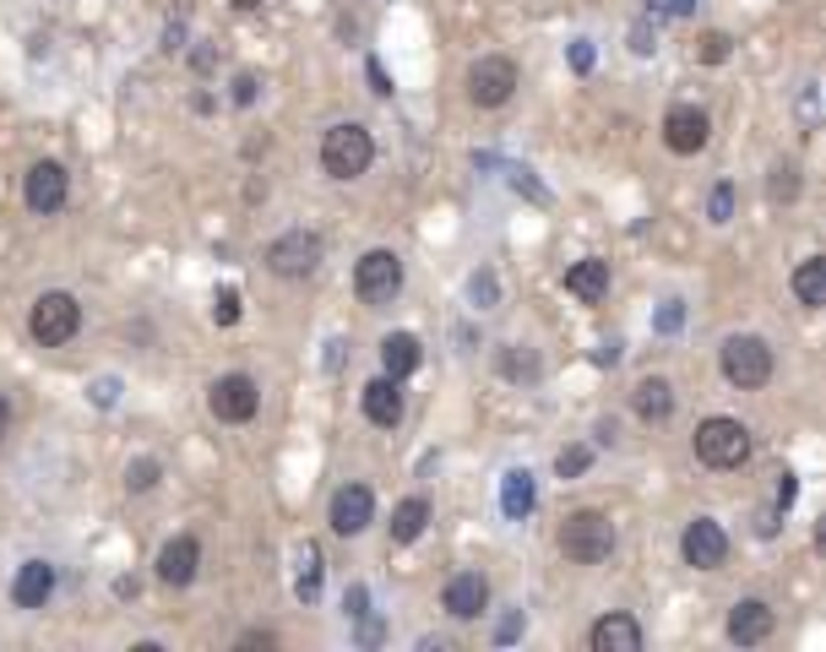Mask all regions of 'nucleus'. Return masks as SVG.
<instances>
[{
  "label": "nucleus",
  "mask_w": 826,
  "mask_h": 652,
  "mask_svg": "<svg viewBox=\"0 0 826 652\" xmlns=\"http://www.w3.org/2000/svg\"><path fill=\"white\" fill-rule=\"evenodd\" d=\"M354 294H359V305H391L402 294V256L397 251H365L354 261Z\"/></svg>",
  "instance_id": "423d86ee"
},
{
  "label": "nucleus",
  "mask_w": 826,
  "mask_h": 652,
  "mask_svg": "<svg viewBox=\"0 0 826 652\" xmlns=\"http://www.w3.org/2000/svg\"><path fill=\"white\" fill-rule=\"evenodd\" d=\"M587 648L593 652H641V625H636L631 614H598L593 625H587Z\"/></svg>",
  "instance_id": "a211bd4d"
},
{
  "label": "nucleus",
  "mask_w": 826,
  "mask_h": 652,
  "mask_svg": "<svg viewBox=\"0 0 826 652\" xmlns=\"http://www.w3.org/2000/svg\"><path fill=\"white\" fill-rule=\"evenodd\" d=\"M196 571H201V544L191 533H180V538H169L158 549V582L164 587H191Z\"/></svg>",
  "instance_id": "dca6fc26"
},
{
  "label": "nucleus",
  "mask_w": 826,
  "mask_h": 652,
  "mask_svg": "<svg viewBox=\"0 0 826 652\" xmlns=\"http://www.w3.org/2000/svg\"><path fill=\"white\" fill-rule=\"evenodd\" d=\"M691 6H697V0H669V11H675V17H686Z\"/></svg>",
  "instance_id": "a18cd8bd"
},
{
  "label": "nucleus",
  "mask_w": 826,
  "mask_h": 652,
  "mask_svg": "<svg viewBox=\"0 0 826 652\" xmlns=\"http://www.w3.org/2000/svg\"><path fill=\"white\" fill-rule=\"evenodd\" d=\"M55 598V566L50 560H22L11 577V603L17 609H44Z\"/></svg>",
  "instance_id": "f3484780"
},
{
  "label": "nucleus",
  "mask_w": 826,
  "mask_h": 652,
  "mask_svg": "<svg viewBox=\"0 0 826 652\" xmlns=\"http://www.w3.org/2000/svg\"><path fill=\"white\" fill-rule=\"evenodd\" d=\"M381 365L391 381H408L419 365H425V348H419V337L414 332H386L381 337Z\"/></svg>",
  "instance_id": "412c9836"
},
{
  "label": "nucleus",
  "mask_w": 826,
  "mask_h": 652,
  "mask_svg": "<svg viewBox=\"0 0 826 652\" xmlns=\"http://www.w3.org/2000/svg\"><path fill=\"white\" fill-rule=\"evenodd\" d=\"M794 495H799V484H794V473H777V495H772V506H794Z\"/></svg>",
  "instance_id": "f704fd0d"
},
{
  "label": "nucleus",
  "mask_w": 826,
  "mask_h": 652,
  "mask_svg": "<svg viewBox=\"0 0 826 652\" xmlns=\"http://www.w3.org/2000/svg\"><path fill=\"white\" fill-rule=\"evenodd\" d=\"M729 218H734V180H718L712 196H707V223H718V229H723Z\"/></svg>",
  "instance_id": "bb28decb"
},
{
  "label": "nucleus",
  "mask_w": 826,
  "mask_h": 652,
  "mask_svg": "<svg viewBox=\"0 0 826 652\" xmlns=\"http://www.w3.org/2000/svg\"><path fill=\"white\" fill-rule=\"evenodd\" d=\"M22 201H28V212L55 218L65 201H71V175H65L55 158H39V164L28 169V180H22Z\"/></svg>",
  "instance_id": "9d476101"
},
{
  "label": "nucleus",
  "mask_w": 826,
  "mask_h": 652,
  "mask_svg": "<svg viewBox=\"0 0 826 652\" xmlns=\"http://www.w3.org/2000/svg\"><path fill=\"white\" fill-rule=\"evenodd\" d=\"M777 527H783V506H766V512H756V533H762V538H777Z\"/></svg>",
  "instance_id": "72a5a7b5"
},
{
  "label": "nucleus",
  "mask_w": 826,
  "mask_h": 652,
  "mask_svg": "<svg viewBox=\"0 0 826 652\" xmlns=\"http://www.w3.org/2000/svg\"><path fill=\"white\" fill-rule=\"evenodd\" d=\"M697 462H707L712 473H734L751 462V430L729 413H712L697 424Z\"/></svg>",
  "instance_id": "7ed1b4c3"
},
{
  "label": "nucleus",
  "mask_w": 826,
  "mask_h": 652,
  "mask_svg": "<svg viewBox=\"0 0 826 652\" xmlns=\"http://www.w3.org/2000/svg\"><path fill=\"white\" fill-rule=\"evenodd\" d=\"M680 316H686V311H680V299H669V311L658 316V326H663V332H675V326H680Z\"/></svg>",
  "instance_id": "a19ab883"
},
{
  "label": "nucleus",
  "mask_w": 826,
  "mask_h": 652,
  "mask_svg": "<svg viewBox=\"0 0 826 652\" xmlns=\"http://www.w3.org/2000/svg\"><path fill=\"white\" fill-rule=\"evenodd\" d=\"M516 61L506 55H479V61L468 65V98L479 104V109H501L511 104V93H516Z\"/></svg>",
  "instance_id": "1a4fd4ad"
},
{
  "label": "nucleus",
  "mask_w": 826,
  "mask_h": 652,
  "mask_svg": "<svg viewBox=\"0 0 826 652\" xmlns=\"http://www.w3.org/2000/svg\"><path fill=\"white\" fill-rule=\"evenodd\" d=\"M326 522H332L337 538H359V533L376 522V495H370V484H343V490L332 495Z\"/></svg>",
  "instance_id": "ddd939ff"
},
{
  "label": "nucleus",
  "mask_w": 826,
  "mask_h": 652,
  "mask_svg": "<svg viewBox=\"0 0 826 652\" xmlns=\"http://www.w3.org/2000/svg\"><path fill=\"white\" fill-rule=\"evenodd\" d=\"M533 501H539V490H533V473H527V467H511L506 484H501V512H506L511 522H522L527 512H533Z\"/></svg>",
  "instance_id": "b1692460"
},
{
  "label": "nucleus",
  "mask_w": 826,
  "mask_h": 652,
  "mask_svg": "<svg viewBox=\"0 0 826 652\" xmlns=\"http://www.w3.org/2000/svg\"><path fill=\"white\" fill-rule=\"evenodd\" d=\"M680 560H686L691 571H718V566L729 560V533H723V522H712V517L686 522V533H680Z\"/></svg>",
  "instance_id": "9b49d317"
},
{
  "label": "nucleus",
  "mask_w": 826,
  "mask_h": 652,
  "mask_svg": "<svg viewBox=\"0 0 826 652\" xmlns=\"http://www.w3.org/2000/svg\"><path fill=\"white\" fill-rule=\"evenodd\" d=\"M6 430H11V402L0 397V441H6Z\"/></svg>",
  "instance_id": "c03bdc74"
},
{
  "label": "nucleus",
  "mask_w": 826,
  "mask_h": 652,
  "mask_svg": "<svg viewBox=\"0 0 826 652\" xmlns=\"http://www.w3.org/2000/svg\"><path fill=\"white\" fill-rule=\"evenodd\" d=\"M255 6H261V0H234V11H255Z\"/></svg>",
  "instance_id": "49530a36"
},
{
  "label": "nucleus",
  "mask_w": 826,
  "mask_h": 652,
  "mask_svg": "<svg viewBox=\"0 0 826 652\" xmlns=\"http://www.w3.org/2000/svg\"><path fill=\"white\" fill-rule=\"evenodd\" d=\"M572 65H576V71H593V44H587V39L572 44Z\"/></svg>",
  "instance_id": "4c0bfd02"
},
{
  "label": "nucleus",
  "mask_w": 826,
  "mask_h": 652,
  "mask_svg": "<svg viewBox=\"0 0 826 652\" xmlns=\"http://www.w3.org/2000/svg\"><path fill=\"white\" fill-rule=\"evenodd\" d=\"M718 365H723V381H729V387H740V391H762L766 381H772V370H777L772 343L756 337V332H734V337H723Z\"/></svg>",
  "instance_id": "f03ea898"
},
{
  "label": "nucleus",
  "mask_w": 826,
  "mask_h": 652,
  "mask_svg": "<svg viewBox=\"0 0 826 652\" xmlns=\"http://www.w3.org/2000/svg\"><path fill=\"white\" fill-rule=\"evenodd\" d=\"M425 527H430V501H425V495H408V501L391 512V544H414Z\"/></svg>",
  "instance_id": "393cba45"
},
{
  "label": "nucleus",
  "mask_w": 826,
  "mask_h": 652,
  "mask_svg": "<svg viewBox=\"0 0 826 652\" xmlns=\"http://www.w3.org/2000/svg\"><path fill=\"white\" fill-rule=\"evenodd\" d=\"M359 408H365V419H370L376 430H397V424H402V381L376 376L370 387L359 391Z\"/></svg>",
  "instance_id": "6ab92c4d"
},
{
  "label": "nucleus",
  "mask_w": 826,
  "mask_h": 652,
  "mask_svg": "<svg viewBox=\"0 0 826 652\" xmlns=\"http://www.w3.org/2000/svg\"><path fill=\"white\" fill-rule=\"evenodd\" d=\"M180 44H186V28H180V22H169V28H164V50H169V55H175V50H180Z\"/></svg>",
  "instance_id": "ea45409f"
},
{
  "label": "nucleus",
  "mask_w": 826,
  "mask_h": 652,
  "mask_svg": "<svg viewBox=\"0 0 826 652\" xmlns=\"http://www.w3.org/2000/svg\"><path fill=\"white\" fill-rule=\"evenodd\" d=\"M294 592H300L305 603H311V598H316V592H321V555H316V549H311V571L300 577V587H294Z\"/></svg>",
  "instance_id": "473e14b6"
},
{
  "label": "nucleus",
  "mask_w": 826,
  "mask_h": 652,
  "mask_svg": "<svg viewBox=\"0 0 826 652\" xmlns=\"http://www.w3.org/2000/svg\"><path fill=\"white\" fill-rule=\"evenodd\" d=\"M207 408H212L218 424H251L255 408H261V387H255L245 370H229V376H218L207 387Z\"/></svg>",
  "instance_id": "6e6552de"
},
{
  "label": "nucleus",
  "mask_w": 826,
  "mask_h": 652,
  "mask_svg": "<svg viewBox=\"0 0 826 652\" xmlns=\"http://www.w3.org/2000/svg\"><path fill=\"white\" fill-rule=\"evenodd\" d=\"M631 408L636 419H647V424H663L669 413H675V387L663 381V376H641L631 391Z\"/></svg>",
  "instance_id": "4be33fe9"
},
{
  "label": "nucleus",
  "mask_w": 826,
  "mask_h": 652,
  "mask_svg": "<svg viewBox=\"0 0 826 652\" xmlns=\"http://www.w3.org/2000/svg\"><path fill=\"white\" fill-rule=\"evenodd\" d=\"M794 299L805 305V311H822L826 305V256H805L799 266H794Z\"/></svg>",
  "instance_id": "5701e85b"
},
{
  "label": "nucleus",
  "mask_w": 826,
  "mask_h": 652,
  "mask_svg": "<svg viewBox=\"0 0 826 652\" xmlns=\"http://www.w3.org/2000/svg\"><path fill=\"white\" fill-rule=\"evenodd\" d=\"M158 473H164V467H158V456H136V462L126 467V490H130V495H147V490L158 484Z\"/></svg>",
  "instance_id": "cd10ccee"
},
{
  "label": "nucleus",
  "mask_w": 826,
  "mask_h": 652,
  "mask_svg": "<svg viewBox=\"0 0 826 652\" xmlns=\"http://www.w3.org/2000/svg\"><path fill=\"white\" fill-rule=\"evenodd\" d=\"M255 87H261V82H255L251 71H240V76H234V93H229V98H234L240 109H251V104H255Z\"/></svg>",
  "instance_id": "2f4dec72"
},
{
  "label": "nucleus",
  "mask_w": 826,
  "mask_h": 652,
  "mask_svg": "<svg viewBox=\"0 0 826 652\" xmlns=\"http://www.w3.org/2000/svg\"><path fill=\"white\" fill-rule=\"evenodd\" d=\"M326 256V245H321L316 229H289V234H278L272 245H266V272H278V277H311Z\"/></svg>",
  "instance_id": "0eeeda50"
},
{
  "label": "nucleus",
  "mask_w": 826,
  "mask_h": 652,
  "mask_svg": "<svg viewBox=\"0 0 826 652\" xmlns=\"http://www.w3.org/2000/svg\"><path fill=\"white\" fill-rule=\"evenodd\" d=\"M799 196V169L794 164H772V201H794Z\"/></svg>",
  "instance_id": "c756f323"
},
{
  "label": "nucleus",
  "mask_w": 826,
  "mask_h": 652,
  "mask_svg": "<svg viewBox=\"0 0 826 652\" xmlns=\"http://www.w3.org/2000/svg\"><path fill=\"white\" fill-rule=\"evenodd\" d=\"M707 141H712V120H707V109H697V104H675V109L663 115V147H669V153L697 158Z\"/></svg>",
  "instance_id": "f8f14e48"
},
{
  "label": "nucleus",
  "mask_w": 826,
  "mask_h": 652,
  "mask_svg": "<svg viewBox=\"0 0 826 652\" xmlns=\"http://www.w3.org/2000/svg\"><path fill=\"white\" fill-rule=\"evenodd\" d=\"M441 609L451 620H479V614L490 609V582H484V571H457L441 592Z\"/></svg>",
  "instance_id": "2eb2a0df"
},
{
  "label": "nucleus",
  "mask_w": 826,
  "mask_h": 652,
  "mask_svg": "<svg viewBox=\"0 0 826 652\" xmlns=\"http://www.w3.org/2000/svg\"><path fill=\"white\" fill-rule=\"evenodd\" d=\"M212 322H218V326L240 322V288H229V283H223V288L212 294Z\"/></svg>",
  "instance_id": "c85d7f7f"
},
{
  "label": "nucleus",
  "mask_w": 826,
  "mask_h": 652,
  "mask_svg": "<svg viewBox=\"0 0 826 652\" xmlns=\"http://www.w3.org/2000/svg\"><path fill=\"white\" fill-rule=\"evenodd\" d=\"M234 648H278V637H272V631H245Z\"/></svg>",
  "instance_id": "e433bc0d"
},
{
  "label": "nucleus",
  "mask_w": 826,
  "mask_h": 652,
  "mask_svg": "<svg viewBox=\"0 0 826 652\" xmlns=\"http://www.w3.org/2000/svg\"><path fill=\"white\" fill-rule=\"evenodd\" d=\"M76 332H82V305H76V294L50 288V294L33 299V311H28V337H33L39 348H65Z\"/></svg>",
  "instance_id": "39448f33"
},
{
  "label": "nucleus",
  "mask_w": 826,
  "mask_h": 652,
  "mask_svg": "<svg viewBox=\"0 0 826 652\" xmlns=\"http://www.w3.org/2000/svg\"><path fill=\"white\" fill-rule=\"evenodd\" d=\"M631 50H636V55H652L658 44H652V33H647V28H631Z\"/></svg>",
  "instance_id": "58836bf2"
},
{
  "label": "nucleus",
  "mask_w": 826,
  "mask_h": 652,
  "mask_svg": "<svg viewBox=\"0 0 826 652\" xmlns=\"http://www.w3.org/2000/svg\"><path fill=\"white\" fill-rule=\"evenodd\" d=\"M516 631H522V614H506V625H501V631H495V637H501V642H511V637H516Z\"/></svg>",
  "instance_id": "37998d69"
},
{
  "label": "nucleus",
  "mask_w": 826,
  "mask_h": 652,
  "mask_svg": "<svg viewBox=\"0 0 826 652\" xmlns=\"http://www.w3.org/2000/svg\"><path fill=\"white\" fill-rule=\"evenodd\" d=\"M609 549H615V522H609V512L582 506V512H572V517L561 522V555H566L572 566H598V560H609Z\"/></svg>",
  "instance_id": "20e7f679"
},
{
  "label": "nucleus",
  "mask_w": 826,
  "mask_h": 652,
  "mask_svg": "<svg viewBox=\"0 0 826 652\" xmlns=\"http://www.w3.org/2000/svg\"><path fill=\"white\" fill-rule=\"evenodd\" d=\"M772 631H777V614H772V603H762V598H740L729 609V642L734 648H762Z\"/></svg>",
  "instance_id": "4468645a"
},
{
  "label": "nucleus",
  "mask_w": 826,
  "mask_h": 652,
  "mask_svg": "<svg viewBox=\"0 0 826 652\" xmlns=\"http://www.w3.org/2000/svg\"><path fill=\"white\" fill-rule=\"evenodd\" d=\"M566 294H576L582 305H598V299L609 294V261L582 256L576 266H566Z\"/></svg>",
  "instance_id": "aec40b11"
},
{
  "label": "nucleus",
  "mask_w": 826,
  "mask_h": 652,
  "mask_svg": "<svg viewBox=\"0 0 826 652\" xmlns=\"http://www.w3.org/2000/svg\"><path fill=\"white\" fill-rule=\"evenodd\" d=\"M587 467H593V452H587V446H566V452L555 456V473H561V479H576V473H587Z\"/></svg>",
  "instance_id": "7c9ffc66"
},
{
  "label": "nucleus",
  "mask_w": 826,
  "mask_h": 652,
  "mask_svg": "<svg viewBox=\"0 0 826 652\" xmlns=\"http://www.w3.org/2000/svg\"><path fill=\"white\" fill-rule=\"evenodd\" d=\"M734 55V39L723 33V28H712V33H701V44H697V61L701 65H723Z\"/></svg>",
  "instance_id": "a878e982"
},
{
  "label": "nucleus",
  "mask_w": 826,
  "mask_h": 652,
  "mask_svg": "<svg viewBox=\"0 0 826 652\" xmlns=\"http://www.w3.org/2000/svg\"><path fill=\"white\" fill-rule=\"evenodd\" d=\"M365 71H370V87H376L381 98H391V76H386V71H381V61H370V65H365Z\"/></svg>",
  "instance_id": "c9c22d12"
},
{
  "label": "nucleus",
  "mask_w": 826,
  "mask_h": 652,
  "mask_svg": "<svg viewBox=\"0 0 826 652\" xmlns=\"http://www.w3.org/2000/svg\"><path fill=\"white\" fill-rule=\"evenodd\" d=\"M343 609H348V614H365V587H348V598H343Z\"/></svg>",
  "instance_id": "79ce46f5"
},
{
  "label": "nucleus",
  "mask_w": 826,
  "mask_h": 652,
  "mask_svg": "<svg viewBox=\"0 0 826 652\" xmlns=\"http://www.w3.org/2000/svg\"><path fill=\"white\" fill-rule=\"evenodd\" d=\"M370 164H376V136L359 126V120H337V126L321 136V169L332 180H359Z\"/></svg>",
  "instance_id": "f257e3e1"
}]
</instances>
